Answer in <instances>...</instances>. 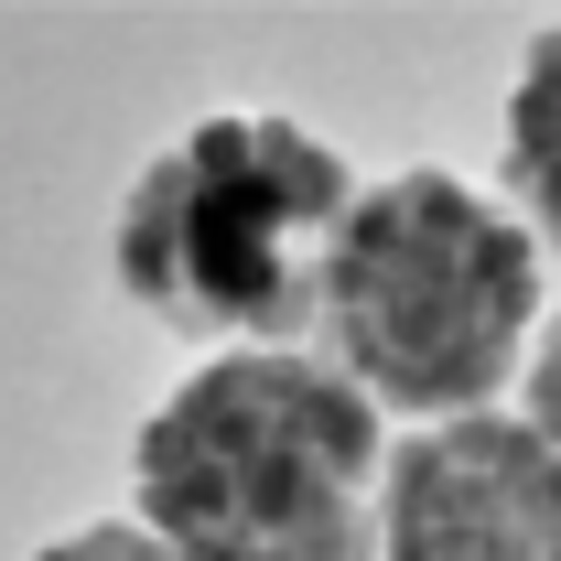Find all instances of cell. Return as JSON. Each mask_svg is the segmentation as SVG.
<instances>
[{
    "instance_id": "6da1fadb",
    "label": "cell",
    "mask_w": 561,
    "mask_h": 561,
    "mask_svg": "<svg viewBox=\"0 0 561 561\" xmlns=\"http://www.w3.org/2000/svg\"><path fill=\"white\" fill-rule=\"evenodd\" d=\"M130 486L173 561H367L378 400L291 346H227L140 421Z\"/></svg>"
},
{
    "instance_id": "7a4b0ae2",
    "label": "cell",
    "mask_w": 561,
    "mask_h": 561,
    "mask_svg": "<svg viewBox=\"0 0 561 561\" xmlns=\"http://www.w3.org/2000/svg\"><path fill=\"white\" fill-rule=\"evenodd\" d=\"M346 151L291 108H216L151 151L119 206V291L184 335L280 346L324 302V249L346 227Z\"/></svg>"
},
{
    "instance_id": "3957f363",
    "label": "cell",
    "mask_w": 561,
    "mask_h": 561,
    "mask_svg": "<svg viewBox=\"0 0 561 561\" xmlns=\"http://www.w3.org/2000/svg\"><path fill=\"white\" fill-rule=\"evenodd\" d=\"M324 335L335 367L378 411H486L540 324V238L496 216L465 173H389L356 184L324 249Z\"/></svg>"
},
{
    "instance_id": "277c9868",
    "label": "cell",
    "mask_w": 561,
    "mask_h": 561,
    "mask_svg": "<svg viewBox=\"0 0 561 561\" xmlns=\"http://www.w3.org/2000/svg\"><path fill=\"white\" fill-rule=\"evenodd\" d=\"M378 561H561V454L518 411H443L378 465Z\"/></svg>"
},
{
    "instance_id": "5b68a950",
    "label": "cell",
    "mask_w": 561,
    "mask_h": 561,
    "mask_svg": "<svg viewBox=\"0 0 561 561\" xmlns=\"http://www.w3.org/2000/svg\"><path fill=\"white\" fill-rule=\"evenodd\" d=\"M507 184L529 195V227L561 238V33H540L518 55V87H507Z\"/></svg>"
},
{
    "instance_id": "8992f818",
    "label": "cell",
    "mask_w": 561,
    "mask_h": 561,
    "mask_svg": "<svg viewBox=\"0 0 561 561\" xmlns=\"http://www.w3.org/2000/svg\"><path fill=\"white\" fill-rule=\"evenodd\" d=\"M33 561H173L140 518H98V529H66V540H44Z\"/></svg>"
},
{
    "instance_id": "52a82bcc",
    "label": "cell",
    "mask_w": 561,
    "mask_h": 561,
    "mask_svg": "<svg viewBox=\"0 0 561 561\" xmlns=\"http://www.w3.org/2000/svg\"><path fill=\"white\" fill-rule=\"evenodd\" d=\"M529 421L551 432V454H561V313L540 324V356H529Z\"/></svg>"
}]
</instances>
